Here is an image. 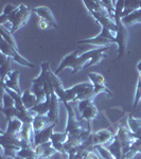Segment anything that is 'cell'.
I'll list each match as a JSON object with an SVG mask.
<instances>
[{
    "mask_svg": "<svg viewBox=\"0 0 141 159\" xmlns=\"http://www.w3.org/2000/svg\"><path fill=\"white\" fill-rule=\"evenodd\" d=\"M137 70H138V72L141 73V60H140V61L138 63V65H137Z\"/></svg>",
    "mask_w": 141,
    "mask_h": 159,
    "instance_id": "34",
    "label": "cell"
},
{
    "mask_svg": "<svg viewBox=\"0 0 141 159\" xmlns=\"http://www.w3.org/2000/svg\"><path fill=\"white\" fill-rule=\"evenodd\" d=\"M140 9H141V1H140Z\"/></svg>",
    "mask_w": 141,
    "mask_h": 159,
    "instance_id": "36",
    "label": "cell"
},
{
    "mask_svg": "<svg viewBox=\"0 0 141 159\" xmlns=\"http://www.w3.org/2000/svg\"><path fill=\"white\" fill-rule=\"evenodd\" d=\"M140 101H141V73H139L137 86H136V92H135V98H134V103H133V107L136 108V106L139 104Z\"/></svg>",
    "mask_w": 141,
    "mask_h": 159,
    "instance_id": "28",
    "label": "cell"
},
{
    "mask_svg": "<svg viewBox=\"0 0 141 159\" xmlns=\"http://www.w3.org/2000/svg\"><path fill=\"white\" fill-rule=\"evenodd\" d=\"M64 106L67 111V122H66V129L65 133H67L68 137H74V138H80L82 140V134L85 130V126L83 125V123L80 119H78L75 116V112L71 107L70 103L64 102ZM88 126V125H87ZM83 142V141H82Z\"/></svg>",
    "mask_w": 141,
    "mask_h": 159,
    "instance_id": "1",
    "label": "cell"
},
{
    "mask_svg": "<svg viewBox=\"0 0 141 159\" xmlns=\"http://www.w3.org/2000/svg\"><path fill=\"white\" fill-rule=\"evenodd\" d=\"M32 11L39 17L40 20H43L45 22H47L51 27V29H52V28L53 29H58V25H57V22H56L54 15H53L52 11H51L48 7L40 6V7L32 9Z\"/></svg>",
    "mask_w": 141,
    "mask_h": 159,
    "instance_id": "8",
    "label": "cell"
},
{
    "mask_svg": "<svg viewBox=\"0 0 141 159\" xmlns=\"http://www.w3.org/2000/svg\"><path fill=\"white\" fill-rule=\"evenodd\" d=\"M38 27H39L42 30H49V29H51V27L47 24V22H45L43 20H40V19H39V21H38Z\"/></svg>",
    "mask_w": 141,
    "mask_h": 159,
    "instance_id": "32",
    "label": "cell"
},
{
    "mask_svg": "<svg viewBox=\"0 0 141 159\" xmlns=\"http://www.w3.org/2000/svg\"><path fill=\"white\" fill-rule=\"evenodd\" d=\"M1 83H2V86L12 89V90L16 91L17 93H19V94L22 93L21 89H20V85H19V71L18 70H13Z\"/></svg>",
    "mask_w": 141,
    "mask_h": 159,
    "instance_id": "11",
    "label": "cell"
},
{
    "mask_svg": "<svg viewBox=\"0 0 141 159\" xmlns=\"http://www.w3.org/2000/svg\"><path fill=\"white\" fill-rule=\"evenodd\" d=\"M122 24L124 25H132L135 24H141V9L136 10L130 15L122 18Z\"/></svg>",
    "mask_w": 141,
    "mask_h": 159,
    "instance_id": "23",
    "label": "cell"
},
{
    "mask_svg": "<svg viewBox=\"0 0 141 159\" xmlns=\"http://www.w3.org/2000/svg\"><path fill=\"white\" fill-rule=\"evenodd\" d=\"M32 12V9L27 4H18V7L16 9V11L13 12L7 19V21H10L12 25L11 30H10L12 32V34H14L15 32H17V31L28 24Z\"/></svg>",
    "mask_w": 141,
    "mask_h": 159,
    "instance_id": "2",
    "label": "cell"
},
{
    "mask_svg": "<svg viewBox=\"0 0 141 159\" xmlns=\"http://www.w3.org/2000/svg\"><path fill=\"white\" fill-rule=\"evenodd\" d=\"M78 57H79V50H75V51H73V52H71L70 54L66 55L65 57L63 58V61H61L60 65H58L57 69L55 70L56 75L67 68H70L71 70H72V68L74 67V65H75V61H76V58Z\"/></svg>",
    "mask_w": 141,
    "mask_h": 159,
    "instance_id": "12",
    "label": "cell"
},
{
    "mask_svg": "<svg viewBox=\"0 0 141 159\" xmlns=\"http://www.w3.org/2000/svg\"><path fill=\"white\" fill-rule=\"evenodd\" d=\"M86 159H100V158L93 151V152H88V154H87V156H86Z\"/></svg>",
    "mask_w": 141,
    "mask_h": 159,
    "instance_id": "33",
    "label": "cell"
},
{
    "mask_svg": "<svg viewBox=\"0 0 141 159\" xmlns=\"http://www.w3.org/2000/svg\"><path fill=\"white\" fill-rule=\"evenodd\" d=\"M56 123H52L50 126H48L47 129L40 130V132L34 133L33 134V147H37L39 144H43V143L49 142L51 140V136L53 134V129H55Z\"/></svg>",
    "mask_w": 141,
    "mask_h": 159,
    "instance_id": "9",
    "label": "cell"
},
{
    "mask_svg": "<svg viewBox=\"0 0 141 159\" xmlns=\"http://www.w3.org/2000/svg\"><path fill=\"white\" fill-rule=\"evenodd\" d=\"M50 101H51V94H48L47 99H46L45 101L35 105L31 110H32L35 115H48L49 108H50Z\"/></svg>",
    "mask_w": 141,
    "mask_h": 159,
    "instance_id": "22",
    "label": "cell"
},
{
    "mask_svg": "<svg viewBox=\"0 0 141 159\" xmlns=\"http://www.w3.org/2000/svg\"><path fill=\"white\" fill-rule=\"evenodd\" d=\"M88 79L92 85H93V84H99V83H105L104 76L102 75L101 73H98V72H89Z\"/></svg>",
    "mask_w": 141,
    "mask_h": 159,
    "instance_id": "29",
    "label": "cell"
},
{
    "mask_svg": "<svg viewBox=\"0 0 141 159\" xmlns=\"http://www.w3.org/2000/svg\"><path fill=\"white\" fill-rule=\"evenodd\" d=\"M15 159H24V158H20V157H16Z\"/></svg>",
    "mask_w": 141,
    "mask_h": 159,
    "instance_id": "35",
    "label": "cell"
},
{
    "mask_svg": "<svg viewBox=\"0 0 141 159\" xmlns=\"http://www.w3.org/2000/svg\"><path fill=\"white\" fill-rule=\"evenodd\" d=\"M96 151L101 155V157L103 159H115L111 154L109 153V151L105 147H103V145H97Z\"/></svg>",
    "mask_w": 141,
    "mask_h": 159,
    "instance_id": "31",
    "label": "cell"
},
{
    "mask_svg": "<svg viewBox=\"0 0 141 159\" xmlns=\"http://www.w3.org/2000/svg\"><path fill=\"white\" fill-rule=\"evenodd\" d=\"M49 66L48 61H43L40 65V73L37 78L33 79L31 81L32 83V87H31V91L35 94V97L37 98L38 103H42L47 99V93L45 90V85H46V72Z\"/></svg>",
    "mask_w": 141,
    "mask_h": 159,
    "instance_id": "3",
    "label": "cell"
},
{
    "mask_svg": "<svg viewBox=\"0 0 141 159\" xmlns=\"http://www.w3.org/2000/svg\"><path fill=\"white\" fill-rule=\"evenodd\" d=\"M83 4L86 7V9L88 10V12H96L100 15H103V16H109V13L107 12L106 9H105V7L102 1H83Z\"/></svg>",
    "mask_w": 141,
    "mask_h": 159,
    "instance_id": "16",
    "label": "cell"
},
{
    "mask_svg": "<svg viewBox=\"0 0 141 159\" xmlns=\"http://www.w3.org/2000/svg\"><path fill=\"white\" fill-rule=\"evenodd\" d=\"M11 58L7 57V55L1 53V58H0V73H1V82L12 72L11 68Z\"/></svg>",
    "mask_w": 141,
    "mask_h": 159,
    "instance_id": "20",
    "label": "cell"
},
{
    "mask_svg": "<svg viewBox=\"0 0 141 159\" xmlns=\"http://www.w3.org/2000/svg\"><path fill=\"white\" fill-rule=\"evenodd\" d=\"M127 125H129V129L133 133L134 138L141 137V119L130 114L127 118Z\"/></svg>",
    "mask_w": 141,
    "mask_h": 159,
    "instance_id": "17",
    "label": "cell"
},
{
    "mask_svg": "<svg viewBox=\"0 0 141 159\" xmlns=\"http://www.w3.org/2000/svg\"><path fill=\"white\" fill-rule=\"evenodd\" d=\"M2 99H3V106H2V108H12V107H15V101L4 90H3V98Z\"/></svg>",
    "mask_w": 141,
    "mask_h": 159,
    "instance_id": "30",
    "label": "cell"
},
{
    "mask_svg": "<svg viewBox=\"0 0 141 159\" xmlns=\"http://www.w3.org/2000/svg\"><path fill=\"white\" fill-rule=\"evenodd\" d=\"M60 99L55 94V92L51 93V101H50V108L48 112V118H49L51 123H57L58 112H60Z\"/></svg>",
    "mask_w": 141,
    "mask_h": 159,
    "instance_id": "13",
    "label": "cell"
},
{
    "mask_svg": "<svg viewBox=\"0 0 141 159\" xmlns=\"http://www.w3.org/2000/svg\"><path fill=\"white\" fill-rule=\"evenodd\" d=\"M22 125L24 123L20 121L17 118H14V119L10 120L7 122V126L6 132L7 133H12V134H20V130L22 129Z\"/></svg>",
    "mask_w": 141,
    "mask_h": 159,
    "instance_id": "24",
    "label": "cell"
},
{
    "mask_svg": "<svg viewBox=\"0 0 141 159\" xmlns=\"http://www.w3.org/2000/svg\"><path fill=\"white\" fill-rule=\"evenodd\" d=\"M68 138L67 133H53L51 136V143H52V147L55 148L56 152L61 153V154H66L64 151V143L66 142Z\"/></svg>",
    "mask_w": 141,
    "mask_h": 159,
    "instance_id": "14",
    "label": "cell"
},
{
    "mask_svg": "<svg viewBox=\"0 0 141 159\" xmlns=\"http://www.w3.org/2000/svg\"><path fill=\"white\" fill-rule=\"evenodd\" d=\"M0 51H1L2 54L7 55V57H10L11 60L14 61L15 63H17L18 65L22 66V67H28L31 69H33L35 67L34 64L31 63L30 61H28L25 57H22L18 53V50L11 47V46H10L4 39H2V38H1V42H0Z\"/></svg>",
    "mask_w": 141,
    "mask_h": 159,
    "instance_id": "6",
    "label": "cell"
},
{
    "mask_svg": "<svg viewBox=\"0 0 141 159\" xmlns=\"http://www.w3.org/2000/svg\"><path fill=\"white\" fill-rule=\"evenodd\" d=\"M109 151V153L112 155V157L115 159H122L123 157V152H122V145L120 140L118 139L117 136H115V139L111 141V144L106 148Z\"/></svg>",
    "mask_w": 141,
    "mask_h": 159,
    "instance_id": "19",
    "label": "cell"
},
{
    "mask_svg": "<svg viewBox=\"0 0 141 159\" xmlns=\"http://www.w3.org/2000/svg\"><path fill=\"white\" fill-rule=\"evenodd\" d=\"M116 136L118 137V139L120 140V142H121L122 152H123V156H124L125 154L130 151V145H132L133 141L135 140L134 136H133V133L130 132L129 129H126L125 126L120 125V126L118 127V129H117Z\"/></svg>",
    "mask_w": 141,
    "mask_h": 159,
    "instance_id": "7",
    "label": "cell"
},
{
    "mask_svg": "<svg viewBox=\"0 0 141 159\" xmlns=\"http://www.w3.org/2000/svg\"><path fill=\"white\" fill-rule=\"evenodd\" d=\"M137 154H141V137L135 138L130 148V151L123 156L122 159H133Z\"/></svg>",
    "mask_w": 141,
    "mask_h": 159,
    "instance_id": "21",
    "label": "cell"
},
{
    "mask_svg": "<svg viewBox=\"0 0 141 159\" xmlns=\"http://www.w3.org/2000/svg\"><path fill=\"white\" fill-rule=\"evenodd\" d=\"M21 100H22V103H24L25 107L27 109H32L35 105L38 104L37 98L35 97V94L31 91V89H27V90L22 91L21 93Z\"/></svg>",
    "mask_w": 141,
    "mask_h": 159,
    "instance_id": "18",
    "label": "cell"
},
{
    "mask_svg": "<svg viewBox=\"0 0 141 159\" xmlns=\"http://www.w3.org/2000/svg\"><path fill=\"white\" fill-rule=\"evenodd\" d=\"M0 34H1L2 39L6 40V42L9 43L11 47L14 48V49L18 50L17 49V43H16V42H15V38H14V36H13L11 31L6 29L3 25H0Z\"/></svg>",
    "mask_w": 141,
    "mask_h": 159,
    "instance_id": "25",
    "label": "cell"
},
{
    "mask_svg": "<svg viewBox=\"0 0 141 159\" xmlns=\"http://www.w3.org/2000/svg\"><path fill=\"white\" fill-rule=\"evenodd\" d=\"M92 136H93L94 144L97 147V145H104L108 142H111L115 139L116 134H114L109 129H103L96 133H92Z\"/></svg>",
    "mask_w": 141,
    "mask_h": 159,
    "instance_id": "10",
    "label": "cell"
},
{
    "mask_svg": "<svg viewBox=\"0 0 141 159\" xmlns=\"http://www.w3.org/2000/svg\"><path fill=\"white\" fill-rule=\"evenodd\" d=\"M1 159H2V158H1Z\"/></svg>",
    "mask_w": 141,
    "mask_h": 159,
    "instance_id": "37",
    "label": "cell"
},
{
    "mask_svg": "<svg viewBox=\"0 0 141 159\" xmlns=\"http://www.w3.org/2000/svg\"><path fill=\"white\" fill-rule=\"evenodd\" d=\"M16 157H20V158H24V159H37L36 153H35V150L33 147L20 148L18 151V153H17Z\"/></svg>",
    "mask_w": 141,
    "mask_h": 159,
    "instance_id": "27",
    "label": "cell"
},
{
    "mask_svg": "<svg viewBox=\"0 0 141 159\" xmlns=\"http://www.w3.org/2000/svg\"><path fill=\"white\" fill-rule=\"evenodd\" d=\"M111 43H116V34L105 28H102L101 32L96 37L86 38L78 42V45H92L98 47H109Z\"/></svg>",
    "mask_w": 141,
    "mask_h": 159,
    "instance_id": "4",
    "label": "cell"
},
{
    "mask_svg": "<svg viewBox=\"0 0 141 159\" xmlns=\"http://www.w3.org/2000/svg\"><path fill=\"white\" fill-rule=\"evenodd\" d=\"M51 124H52V123L50 122V120L47 115H36L32 122L33 132L34 133L40 132V130H43V129H47L48 126H50Z\"/></svg>",
    "mask_w": 141,
    "mask_h": 159,
    "instance_id": "15",
    "label": "cell"
},
{
    "mask_svg": "<svg viewBox=\"0 0 141 159\" xmlns=\"http://www.w3.org/2000/svg\"><path fill=\"white\" fill-rule=\"evenodd\" d=\"M78 110L80 112V120L86 121L87 124H90V121L99 117V109L92 99L78 102Z\"/></svg>",
    "mask_w": 141,
    "mask_h": 159,
    "instance_id": "5",
    "label": "cell"
},
{
    "mask_svg": "<svg viewBox=\"0 0 141 159\" xmlns=\"http://www.w3.org/2000/svg\"><path fill=\"white\" fill-rule=\"evenodd\" d=\"M17 7H18V6H16V4H12V3L7 4V6L3 7L2 14L0 15V25H3L4 22H7V17H9L13 12L16 11Z\"/></svg>",
    "mask_w": 141,
    "mask_h": 159,
    "instance_id": "26",
    "label": "cell"
}]
</instances>
